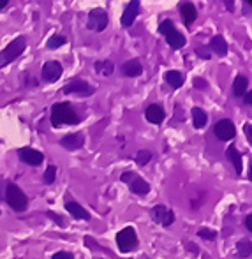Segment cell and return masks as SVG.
Instances as JSON below:
<instances>
[{
  "instance_id": "32",
  "label": "cell",
  "mask_w": 252,
  "mask_h": 259,
  "mask_svg": "<svg viewBox=\"0 0 252 259\" xmlns=\"http://www.w3.org/2000/svg\"><path fill=\"white\" fill-rule=\"evenodd\" d=\"M6 187H7L6 178L0 177V201H4V198H6Z\"/></svg>"
},
{
  "instance_id": "24",
  "label": "cell",
  "mask_w": 252,
  "mask_h": 259,
  "mask_svg": "<svg viewBox=\"0 0 252 259\" xmlns=\"http://www.w3.org/2000/svg\"><path fill=\"white\" fill-rule=\"evenodd\" d=\"M191 115H192V123H194L196 129H203V127L206 125L208 116L201 108H192Z\"/></svg>"
},
{
  "instance_id": "22",
  "label": "cell",
  "mask_w": 252,
  "mask_h": 259,
  "mask_svg": "<svg viewBox=\"0 0 252 259\" xmlns=\"http://www.w3.org/2000/svg\"><path fill=\"white\" fill-rule=\"evenodd\" d=\"M164 78H166L167 85H171L173 89H180V87L184 85V81H185L184 74H182L180 71H167L166 74H164Z\"/></svg>"
},
{
  "instance_id": "28",
  "label": "cell",
  "mask_w": 252,
  "mask_h": 259,
  "mask_svg": "<svg viewBox=\"0 0 252 259\" xmlns=\"http://www.w3.org/2000/svg\"><path fill=\"white\" fill-rule=\"evenodd\" d=\"M198 236L203 240H215L217 238V233L214 231V229H208V228H201L198 229Z\"/></svg>"
},
{
  "instance_id": "16",
  "label": "cell",
  "mask_w": 252,
  "mask_h": 259,
  "mask_svg": "<svg viewBox=\"0 0 252 259\" xmlns=\"http://www.w3.org/2000/svg\"><path fill=\"white\" fill-rule=\"evenodd\" d=\"M164 116H166V113H164V109L160 104H150L147 109H145V118H147L150 123H160L164 120Z\"/></svg>"
},
{
  "instance_id": "14",
  "label": "cell",
  "mask_w": 252,
  "mask_h": 259,
  "mask_svg": "<svg viewBox=\"0 0 252 259\" xmlns=\"http://www.w3.org/2000/svg\"><path fill=\"white\" fill-rule=\"evenodd\" d=\"M122 74L127 76V78H138V76L143 74V65H141V62L136 60V58L127 60L125 64L122 65Z\"/></svg>"
},
{
  "instance_id": "8",
  "label": "cell",
  "mask_w": 252,
  "mask_h": 259,
  "mask_svg": "<svg viewBox=\"0 0 252 259\" xmlns=\"http://www.w3.org/2000/svg\"><path fill=\"white\" fill-rule=\"evenodd\" d=\"M214 134H215V136H217L221 141H229V140H233V138H235V134H236L235 123H233L229 118L219 120V122L214 125Z\"/></svg>"
},
{
  "instance_id": "35",
  "label": "cell",
  "mask_w": 252,
  "mask_h": 259,
  "mask_svg": "<svg viewBox=\"0 0 252 259\" xmlns=\"http://www.w3.org/2000/svg\"><path fill=\"white\" fill-rule=\"evenodd\" d=\"M196 55H198V57H201V58H204V60H208V58H210V52H208V50H204V48H198V50H196Z\"/></svg>"
},
{
  "instance_id": "26",
  "label": "cell",
  "mask_w": 252,
  "mask_h": 259,
  "mask_svg": "<svg viewBox=\"0 0 252 259\" xmlns=\"http://www.w3.org/2000/svg\"><path fill=\"white\" fill-rule=\"evenodd\" d=\"M67 42V39L64 37V35H60V34H53L51 37L48 39V42H46V46H48L50 50H57V48H60L62 45H65Z\"/></svg>"
},
{
  "instance_id": "1",
  "label": "cell",
  "mask_w": 252,
  "mask_h": 259,
  "mask_svg": "<svg viewBox=\"0 0 252 259\" xmlns=\"http://www.w3.org/2000/svg\"><path fill=\"white\" fill-rule=\"evenodd\" d=\"M79 122L78 113L72 109V106L69 103H57L51 108V123L53 127L60 125H74Z\"/></svg>"
},
{
  "instance_id": "20",
  "label": "cell",
  "mask_w": 252,
  "mask_h": 259,
  "mask_svg": "<svg viewBox=\"0 0 252 259\" xmlns=\"http://www.w3.org/2000/svg\"><path fill=\"white\" fill-rule=\"evenodd\" d=\"M226 155H228L229 162H231L233 166H235L236 175H242V171H243V162H242V155H240V152L236 150L235 147H229V148H228V152H226Z\"/></svg>"
},
{
  "instance_id": "10",
  "label": "cell",
  "mask_w": 252,
  "mask_h": 259,
  "mask_svg": "<svg viewBox=\"0 0 252 259\" xmlns=\"http://www.w3.org/2000/svg\"><path fill=\"white\" fill-rule=\"evenodd\" d=\"M18 157H20L25 164H28V166H41V164L45 162V155H43L41 152L34 150V148H28V147L20 148V150H18Z\"/></svg>"
},
{
  "instance_id": "9",
  "label": "cell",
  "mask_w": 252,
  "mask_h": 259,
  "mask_svg": "<svg viewBox=\"0 0 252 259\" xmlns=\"http://www.w3.org/2000/svg\"><path fill=\"white\" fill-rule=\"evenodd\" d=\"M64 94L71 96V94H76V96H81V97H87L90 94H94V89L85 81V79H72L71 83L64 87Z\"/></svg>"
},
{
  "instance_id": "29",
  "label": "cell",
  "mask_w": 252,
  "mask_h": 259,
  "mask_svg": "<svg viewBox=\"0 0 252 259\" xmlns=\"http://www.w3.org/2000/svg\"><path fill=\"white\" fill-rule=\"evenodd\" d=\"M173 28H175V25H173V21H171V20H164L162 23L159 25V32L162 35H167L171 30H173Z\"/></svg>"
},
{
  "instance_id": "21",
  "label": "cell",
  "mask_w": 252,
  "mask_h": 259,
  "mask_svg": "<svg viewBox=\"0 0 252 259\" xmlns=\"http://www.w3.org/2000/svg\"><path fill=\"white\" fill-rule=\"evenodd\" d=\"M247 87H249V79H247L243 74H238V76H236L235 81H233V94H235V97L245 96Z\"/></svg>"
},
{
  "instance_id": "37",
  "label": "cell",
  "mask_w": 252,
  "mask_h": 259,
  "mask_svg": "<svg viewBox=\"0 0 252 259\" xmlns=\"http://www.w3.org/2000/svg\"><path fill=\"white\" fill-rule=\"evenodd\" d=\"M185 249L191 250V252H194V254H198V252H199V249H198V247H196L192 242H185Z\"/></svg>"
},
{
  "instance_id": "4",
  "label": "cell",
  "mask_w": 252,
  "mask_h": 259,
  "mask_svg": "<svg viewBox=\"0 0 252 259\" xmlns=\"http://www.w3.org/2000/svg\"><path fill=\"white\" fill-rule=\"evenodd\" d=\"M116 245H118V250L123 254L133 252L138 247V235L133 228H123L122 231H118L116 235Z\"/></svg>"
},
{
  "instance_id": "25",
  "label": "cell",
  "mask_w": 252,
  "mask_h": 259,
  "mask_svg": "<svg viewBox=\"0 0 252 259\" xmlns=\"http://www.w3.org/2000/svg\"><path fill=\"white\" fill-rule=\"evenodd\" d=\"M236 252H238V257H249L252 252L250 240H240L236 243Z\"/></svg>"
},
{
  "instance_id": "12",
  "label": "cell",
  "mask_w": 252,
  "mask_h": 259,
  "mask_svg": "<svg viewBox=\"0 0 252 259\" xmlns=\"http://www.w3.org/2000/svg\"><path fill=\"white\" fill-rule=\"evenodd\" d=\"M60 145L65 150H79V148L85 145V136H83L81 133L67 134V136L60 140Z\"/></svg>"
},
{
  "instance_id": "5",
  "label": "cell",
  "mask_w": 252,
  "mask_h": 259,
  "mask_svg": "<svg viewBox=\"0 0 252 259\" xmlns=\"http://www.w3.org/2000/svg\"><path fill=\"white\" fill-rule=\"evenodd\" d=\"M120 180H122L123 184H129V189L138 196H145V194H148V191H150L148 182H145L140 175L133 173V171H125V173L120 177Z\"/></svg>"
},
{
  "instance_id": "11",
  "label": "cell",
  "mask_w": 252,
  "mask_h": 259,
  "mask_svg": "<svg viewBox=\"0 0 252 259\" xmlns=\"http://www.w3.org/2000/svg\"><path fill=\"white\" fill-rule=\"evenodd\" d=\"M62 76V65L60 62H55V60H50L43 65V79L46 83H55L58 81Z\"/></svg>"
},
{
  "instance_id": "6",
  "label": "cell",
  "mask_w": 252,
  "mask_h": 259,
  "mask_svg": "<svg viewBox=\"0 0 252 259\" xmlns=\"http://www.w3.org/2000/svg\"><path fill=\"white\" fill-rule=\"evenodd\" d=\"M87 27L92 32H102L108 27V13L104 9H92L89 13V21H87Z\"/></svg>"
},
{
  "instance_id": "2",
  "label": "cell",
  "mask_w": 252,
  "mask_h": 259,
  "mask_svg": "<svg viewBox=\"0 0 252 259\" xmlns=\"http://www.w3.org/2000/svg\"><path fill=\"white\" fill-rule=\"evenodd\" d=\"M4 199H6L7 205L13 208L14 211H23V210H27V206H28V198L16 184H7L6 198Z\"/></svg>"
},
{
  "instance_id": "34",
  "label": "cell",
  "mask_w": 252,
  "mask_h": 259,
  "mask_svg": "<svg viewBox=\"0 0 252 259\" xmlns=\"http://www.w3.org/2000/svg\"><path fill=\"white\" fill-rule=\"evenodd\" d=\"M51 259H74V256L71 252H57Z\"/></svg>"
},
{
  "instance_id": "13",
  "label": "cell",
  "mask_w": 252,
  "mask_h": 259,
  "mask_svg": "<svg viewBox=\"0 0 252 259\" xmlns=\"http://www.w3.org/2000/svg\"><path fill=\"white\" fill-rule=\"evenodd\" d=\"M138 14H140V2L138 0H134V2H129L125 7V11H123L122 14V25L123 27H131V25L134 23V20L138 18Z\"/></svg>"
},
{
  "instance_id": "38",
  "label": "cell",
  "mask_w": 252,
  "mask_h": 259,
  "mask_svg": "<svg viewBox=\"0 0 252 259\" xmlns=\"http://www.w3.org/2000/svg\"><path fill=\"white\" fill-rule=\"evenodd\" d=\"M243 131H245V134H247V140H249V143H252V133H250V123H245V125H243Z\"/></svg>"
},
{
  "instance_id": "41",
  "label": "cell",
  "mask_w": 252,
  "mask_h": 259,
  "mask_svg": "<svg viewBox=\"0 0 252 259\" xmlns=\"http://www.w3.org/2000/svg\"><path fill=\"white\" fill-rule=\"evenodd\" d=\"M226 9H228V11H233V9H235V6H233V2H231V0H226Z\"/></svg>"
},
{
  "instance_id": "42",
  "label": "cell",
  "mask_w": 252,
  "mask_h": 259,
  "mask_svg": "<svg viewBox=\"0 0 252 259\" xmlns=\"http://www.w3.org/2000/svg\"><path fill=\"white\" fill-rule=\"evenodd\" d=\"M7 4H9V0H0V9H4Z\"/></svg>"
},
{
  "instance_id": "23",
  "label": "cell",
  "mask_w": 252,
  "mask_h": 259,
  "mask_svg": "<svg viewBox=\"0 0 252 259\" xmlns=\"http://www.w3.org/2000/svg\"><path fill=\"white\" fill-rule=\"evenodd\" d=\"M94 69H96V72L101 76H111L113 71H115V65H113L111 60H97L96 64H94Z\"/></svg>"
},
{
  "instance_id": "19",
  "label": "cell",
  "mask_w": 252,
  "mask_h": 259,
  "mask_svg": "<svg viewBox=\"0 0 252 259\" xmlns=\"http://www.w3.org/2000/svg\"><path fill=\"white\" fill-rule=\"evenodd\" d=\"M164 37H166L167 45H170L173 50H180V48H184V46H185L184 34H182V32H178L177 28H173V30H171L167 35H164Z\"/></svg>"
},
{
  "instance_id": "17",
  "label": "cell",
  "mask_w": 252,
  "mask_h": 259,
  "mask_svg": "<svg viewBox=\"0 0 252 259\" xmlns=\"http://www.w3.org/2000/svg\"><path fill=\"white\" fill-rule=\"evenodd\" d=\"M208 50H210L212 53L217 55V57H224V55L228 53V42L224 41L222 35H214L210 45H208Z\"/></svg>"
},
{
  "instance_id": "40",
  "label": "cell",
  "mask_w": 252,
  "mask_h": 259,
  "mask_svg": "<svg viewBox=\"0 0 252 259\" xmlns=\"http://www.w3.org/2000/svg\"><path fill=\"white\" fill-rule=\"evenodd\" d=\"M250 222H252V215H247V217H245V228L247 229H249V231H250Z\"/></svg>"
},
{
  "instance_id": "39",
  "label": "cell",
  "mask_w": 252,
  "mask_h": 259,
  "mask_svg": "<svg viewBox=\"0 0 252 259\" xmlns=\"http://www.w3.org/2000/svg\"><path fill=\"white\" fill-rule=\"evenodd\" d=\"M243 103H245L247 106H250V103H252V92L250 90H247L245 96H243Z\"/></svg>"
},
{
  "instance_id": "31",
  "label": "cell",
  "mask_w": 252,
  "mask_h": 259,
  "mask_svg": "<svg viewBox=\"0 0 252 259\" xmlns=\"http://www.w3.org/2000/svg\"><path fill=\"white\" fill-rule=\"evenodd\" d=\"M85 245L89 247V249H92V250H102V247L97 245V242L92 238V236H85Z\"/></svg>"
},
{
  "instance_id": "27",
  "label": "cell",
  "mask_w": 252,
  "mask_h": 259,
  "mask_svg": "<svg viewBox=\"0 0 252 259\" xmlns=\"http://www.w3.org/2000/svg\"><path fill=\"white\" fill-rule=\"evenodd\" d=\"M152 159V152L150 150H140L136 154V164L138 166H147Z\"/></svg>"
},
{
  "instance_id": "33",
  "label": "cell",
  "mask_w": 252,
  "mask_h": 259,
  "mask_svg": "<svg viewBox=\"0 0 252 259\" xmlns=\"http://www.w3.org/2000/svg\"><path fill=\"white\" fill-rule=\"evenodd\" d=\"M194 87H196L198 90H204V89L208 87V83L204 81V79H201V78H196V79H194Z\"/></svg>"
},
{
  "instance_id": "18",
  "label": "cell",
  "mask_w": 252,
  "mask_h": 259,
  "mask_svg": "<svg viewBox=\"0 0 252 259\" xmlns=\"http://www.w3.org/2000/svg\"><path fill=\"white\" fill-rule=\"evenodd\" d=\"M65 210L69 211V213L72 215V217H76V219H81V221H90V213L85 210L79 203H76V201H67L65 203Z\"/></svg>"
},
{
  "instance_id": "15",
  "label": "cell",
  "mask_w": 252,
  "mask_h": 259,
  "mask_svg": "<svg viewBox=\"0 0 252 259\" xmlns=\"http://www.w3.org/2000/svg\"><path fill=\"white\" fill-rule=\"evenodd\" d=\"M180 16H182V20H184V23L187 25V27H191V25L196 21V18H198V11H196L194 4H191V2L182 4L180 6Z\"/></svg>"
},
{
  "instance_id": "36",
  "label": "cell",
  "mask_w": 252,
  "mask_h": 259,
  "mask_svg": "<svg viewBox=\"0 0 252 259\" xmlns=\"http://www.w3.org/2000/svg\"><path fill=\"white\" fill-rule=\"evenodd\" d=\"M46 215H48V217H50V219H53V221H55V222H57V224H58V226H65L64 219H58V217H57V213H53V211H48V213H46Z\"/></svg>"
},
{
  "instance_id": "30",
  "label": "cell",
  "mask_w": 252,
  "mask_h": 259,
  "mask_svg": "<svg viewBox=\"0 0 252 259\" xmlns=\"http://www.w3.org/2000/svg\"><path fill=\"white\" fill-rule=\"evenodd\" d=\"M55 177H57V167L48 166V169L45 171V182H46V184H53Z\"/></svg>"
},
{
  "instance_id": "7",
  "label": "cell",
  "mask_w": 252,
  "mask_h": 259,
  "mask_svg": "<svg viewBox=\"0 0 252 259\" xmlns=\"http://www.w3.org/2000/svg\"><path fill=\"white\" fill-rule=\"evenodd\" d=\"M150 217L153 222H157V224L164 226V228H170V226L175 222V211L170 210V208H166L164 205H157L150 210Z\"/></svg>"
},
{
  "instance_id": "3",
  "label": "cell",
  "mask_w": 252,
  "mask_h": 259,
  "mask_svg": "<svg viewBox=\"0 0 252 259\" xmlns=\"http://www.w3.org/2000/svg\"><path fill=\"white\" fill-rule=\"evenodd\" d=\"M25 48H27V39H25L23 35L16 37L13 42H9V45L6 46V50L0 52V67H4V65L16 60V58L25 52Z\"/></svg>"
}]
</instances>
